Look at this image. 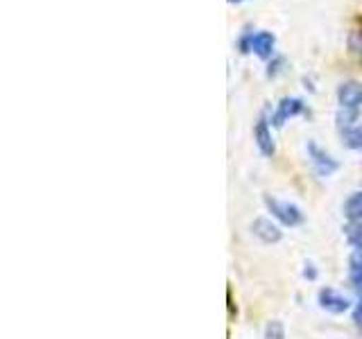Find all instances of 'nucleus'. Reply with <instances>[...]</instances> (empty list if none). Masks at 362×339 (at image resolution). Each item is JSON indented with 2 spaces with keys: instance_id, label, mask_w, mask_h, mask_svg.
<instances>
[{
  "instance_id": "dca6fc26",
  "label": "nucleus",
  "mask_w": 362,
  "mask_h": 339,
  "mask_svg": "<svg viewBox=\"0 0 362 339\" xmlns=\"http://www.w3.org/2000/svg\"><path fill=\"white\" fill-rule=\"evenodd\" d=\"M303 276L308 280H315L317 278V267L313 263H305V269H303Z\"/></svg>"
},
{
  "instance_id": "2eb2a0df",
  "label": "nucleus",
  "mask_w": 362,
  "mask_h": 339,
  "mask_svg": "<svg viewBox=\"0 0 362 339\" xmlns=\"http://www.w3.org/2000/svg\"><path fill=\"white\" fill-rule=\"evenodd\" d=\"M354 323L358 328H362V299H358L356 308H354Z\"/></svg>"
},
{
  "instance_id": "423d86ee",
  "label": "nucleus",
  "mask_w": 362,
  "mask_h": 339,
  "mask_svg": "<svg viewBox=\"0 0 362 339\" xmlns=\"http://www.w3.org/2000/svg\"><path fill=\"white\" fill-rule=\"evenodd\" d=\"M252 233L258 237L263 244H276L281 237H283V231L281 226L274 224L269 218H256L252 222Z\"/></svg>"
},
{
  "instance_id": "0eeeda50",
  "label": "nucleus",
  "mask_w": 362,
  "mask_h": 339,
  "mask_svg": "<svg viewBox=\"0 0 362 339\" xmlns=\"http://www.w3.org/2000/svg\"><path fill=\"white\" fill-rule=\"evenodd\" d=\"M254 141L258 145V150L263 156H274L276 152V145H274V138H272V129L265 118H260L254 127Z\"/></svg>"
},
{
  "instance_id": "6e6552de",
  "label": "nucleus",
  "mask_w": 362,
  "mask_h": 339,
  "mask_svg": "<svg viewBox=\"0 0 362 339\" xmlns=\"http://www.w3.org/2000/svg\"><path fill=\"white\" fill-rule=\"evenodd\" d=\"M274 45H276V37L272 32H256L252 34V52L260 59H269L274 56Z\"/></svg>"
},
{
  "instance_id": "7ed1b4c3",
  "label": "nucleus",
  "mask_w": 362,
  "mask_h": 339,
  "mask_svg": "<svg viewBox=\"0 0 362 339\" xmlns=\"http://www.w3.org/2000/svg\"><path fill=\"white\" fill-rule=\"evenodd\" d=\"M303 111H305V105L301 97H283L276 105L274 116H272V124H274V127H283L290 118L301 116Z\"/></svg>"
},
{
  "instance_id": "9b49d317",
  "label": "nucleus",
  "mask_w": 362,
  "mask_h": 339,
  "mask_svg": "<svg viewBox=\"0 0 362 339\" xmlns=\"http://www.w3.org/2000/svg\"><path fill=\"white\" fill-rule=\"evenodd\" d=\"M342 138H344V145L349 147V150H362V129H358V127L344 129Z\"/></svg>"
},
{
  "instance_id": "20e7f679",
  "label": "nucleus",
  "mask_w": 362,
  "mask_h": 339,
  "mask_svg": "<svg viewBox=\"0 0 362 339\" xmlns=\"http://www.w3.org/2000/svg\"><path fill=\"white\" fill-rule=\"evenodd\" d=\"M317 301H320L322 308L331 314H342L351 308V301L333 287H322L320 294H317Z\"/></svg>"
},
{
  "instance_id": "39448f33",
  "label": "nucleus",
  "mask_w": 362,
  "mask_h": 339,
  "mask_svg": "<svg viewBox=\"0 0 362 339\" xmlns=\"http://www.w3.org/2000/svg\"><path fill=\"white\" fill-rule=\"evenodd\" d=\"M337 105L346 111H358L362 107V84L344 82L337 86Z\"/></svg>"
},
{
  "instance_id": "ddd939ff",
  "label": "nucleus",
  "mask_w": 362,
  "mask_h": 339,
  "mask_svg": "<svg viewBox=\"0 0 362 339\" xmlns=\"http://www.w3.org/2000/svg\"><path fill=\"white\" fill-rule=\"evenodd\" d=\"M349 48L362 61V30H354L349 34Z\"/></svg>"
},
{
  "instance_id": "1a4fd4ad",
  "label": "nucleus",
  "mask_w": 362,
  "mask_h": 339,
  "mask_svg": "<svg viewBox=\"0 0 362 339\" xmlns=\"http://www.w3.org/2000/svg\"><path fill=\"white\" fill-rule=\"evenodd\" d=\"M342 213L344 218L351 222V224H360L362 222V190L360 192H354L342 206Z\"/></svg>"
},
{
  "instance_id": "f03ea898",
  "label": "nucleus",
  "mask_w": 362,
  "mask_h": 339,
  "mask_svg": "<svg viewBox=\"0 0 362 339\" xmlns=\"http://www.w3.org/2000/svg\"><path fill=\"white\" fill-rule=\"evenodd\" d=\"M305 152H308L313 170L320 177H331V174H335L337 170H339L337 158H333L326 150H322V147L317 145L315 141H308V145H305Z\"/></svg>"
},
{
  "instance_id": "f257e3e1",
  "label": "nucleus",
  "mask_w": 362,
  "mask_h": 339,
  "mask_svg": "<svg viewBox=\"0 0 362 339\" xmlns=\"http://www.w3.org/2000/svg\"><path fill=\"white\" fill-rule=\"evenodd\" d=\"M263 199H265L267 210L272 213V218L279 220L283 226H290V229H294V226L303 224V213H301V208L297 206V203L281 201V199L269 197V195H265Z\"/></svg>"
},
{
  "instance_id": "9d476101",
  "label": "nucleus",
  "mask_w": 362,
  "mask_h": 339,
  "mask_svg": "<svg viewBox=\"0 0 362 339\" xmlns=\"http://www.w3.org/2000/svg\"><path fill=\"white\" fill-rule=\"evenodd\" d=\"M349 280L354 287H362V251H354L349 258Z\"/></svg>"
},
{
  "instance_id": "f3484780",
  "label": "nucleus",
  "mask_w": 362,
  "mask_h": 339,
  "mask_svg": "<svg viewBox=\"0 0 362 339\" xmlns=\"http://www.w3.org/2000/svg\"><path fill=\"white\" fill-rule=\"evenodd\" d=\"M229 3H245V0H229Z\"/></svg>"
},
{
  "instance_id": "4468645a",
  "label": "nucleus",
  "mask_w": 362,
  "mask_h": 339,
  "mask_svg": "<svg viewBox=\"0 0 362 339\" xmlns=\"http://www.w3.org/2000/svg\"><path fill=\"white\" fill-rule=\"evenodd\" d=\"M252 34H254V32H245L243 37H240V41H238V48H240L243 54L252 52Z\"/></svg>"
},
{
  "instance_id": "f8f14e48",
  "label": "nucleus",
  "mask_w": 362,
  "mask_h": 339,
  "mask_svg": "<svg viewBox=\"0 0 362 339\" xmlns=\"http://www.w3.org/2000/svg\"><path fill=\"white\" fill-rule=\"evenodd\" d=\"M265 339H286V326H283L279 319L269 321L265 326Z\"/></svg>"
}]
</instances>
